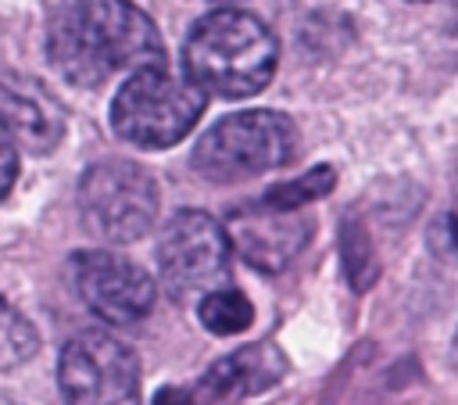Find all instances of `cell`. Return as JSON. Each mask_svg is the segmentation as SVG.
<instances>
[{"label": "cell", "mask_w": 458, "mask_h": 405, "mask_svg": "<svg viewBox=\"0 0 458 405\" xmlns=\"http://www.w3.org/2000/svg\"><path fill=\"white\" fill-rule=\"evenodd\" d=\"M283 373H286V358L272 344H247V348L218 358L204 373L197 398L200 401H225V398L258 394V391L272 387Z\"/></svg>", "instance_id": "8fae6325"}, {"label": "cell", "mask_w": 458, "mask_h": 405, "mask_svg": "<svg viewBox=\"0 0 458 405\" xmlns=\"http://www.w3.org/2000/svg\"><path fill=\"white\" fill-rule=\"evenodd\" d=\"M14 179H18V151L7 136H0V201L11 194Z\"/></svg>", "instance_id": "2e32d148"}, {"label": "cell", "mask_w": 458, "mask_h": 405, "mask_svg": "<svg viewBox=\"0 0 458 405\" xmlns=\"http://www.w3.org/2000/svg\"><path fill=\"white\" fill-rule=\"evenodd\" d=\"M79 204H82L86 226L97 237L129 244L154 226L157 186L140 165H132L125 158H107L82 172Z\"/></svg>", "instance_id": "5b68a950"}, {"label": "cell", "mask_w": 458, "mask_h": 405, "mask_svg": "<svg viewBox=\"0 0 458 405\" xmlns=\"http://www.w3.org/2000/svg\"><path fill=\"white\" fill-rule=\"evenodd\" d=\"M57 72L82 90L104 86L125 68H154L165 43L154 22L129 0H72L57 11L47 36Z\"/></svg>", "instance_id": "6da1fadb"}, {"label": "cell", "mask_w": 458, "mask_h": 405, "mask_svg": "<svg viewBox=\"0 0 458 405\" xmlns=\"http://www.w3.org/2000/svg\"><path fill=\"white\" fill-rule=\"evenodd\" d=\"M0 136L29 147L32 154H47L64 136V118L57 100L32 79L0 72Z\"/></svg>", "instance_id": "30bf717a"}, {"label": "cell", "mask_w": 458, "mask_h": 405, "mask_svg": "<svg viewBox=\"0 0 458 405\" xmlns=\"http://www.w3.org/2000/svg\"><path fill=\"white\" fill-rule=\"evenodd\" d=\"M75 287L82 301L114 326H129L154 308V280L111 251L75 254Z\"/></svg>", "instance_id": "ba28073f"}, {"label": "cell", "mask_w": 458, "mask_h": 405, "mask_svg": "<svg viewBox=\"0 0 458 405\" xmlns=\"http://www.w3.org/2000/svg\"><path fill=\"white\" fill-rule=\"evenodd\" d=\"M204 111V90L165 65L132 72L111 104V125L122 140L161 151L179 143Z\"/></svg>", "instance_id": "3957f363"}, {"label": "cell", "mask_w": 458, "mask_h": 405, "mask_svg": "<svg viewBox=\"0 0 458 405\" xmlns=\"http://www.w3.org/2000/svg\"><path fill=\"white\" fill-rule=\"evenodd\" d=\"M229 233L218 219L208 211H179L157 240L161 280L179 301H200L229 276Z\"/></svg>", "instance_id": "52a82bcc"}, {"label": "cell", "mask_w": 458, "mask_h": 405, "mask_svg": "<svg viewBox=\"0 0 458 405\" xmlns=\"http://www.w3.org/2000/svg\"><path fill=\"white\" fill-rule=\"evenodd\" d=\"M276 36L247 11L222 7L204 14L182 47L186 79L218 97H250L276 75Z\"/></svg>", "instance_id": "7a4b0ae2"}, {"label": "cell", "mask_w": 458, "mask_h": 405, "mask_svg": "<svg viewBox=\"0 0 458 405\" xmlns=\"http://www.w3.org/2000/svg\"><path fill=\"white\" fill-rule=\"evenodd\" d=\"M39 348V333L36 326L11 305L0 297V369H14L21 362H29Z\"/></svg>", "instance_id": "4fadbf2b"}, {"label": "cell", "mask_w": 458, "mask_h": 405, "mask_svg": "<svg viewBox=\"0 0 458 405\" xmlns=\"http://www.w3.org/2000/svg\"><path fill=\"white\" fill-rule=\"evenodd\" d=\"M222 4H229V0H222Z\"/></svg>", "instance_id": "ac0fdd59"}, {"label": "cell", "mask_w": 458, "mask_h": 405, "mask_svg": "<svg viewBox=\"0 0 458 405\" xmlns=\"http://www.w3.org/2000/svg\"><path fill=\"white\" fill-rule=\"evenodd\" d=\"M154 405H193V398H190V391H182V387H165V391L154 398Z\"/></svg>", "instance_id": "e0dca14e"}, {"label": "cell", "mask_w": 458, "mask_h": 405, "mask_svg": "<svg viewBox=\"0 0 458 405\" xmlns=\"http://www.w3.org/2000/svg\"><path fill=\"white\" fill-rule=\"evenodd\" d=\"M197 312H200V323L211 333H222V337L247 330L250 319H254V305L247 301V294H240L233 287H218L208 297H200L197 301Z\"/></svg>", "instance_id": "7c38bea8"}, {"label": "cell", "mask_w": 458, "mask_h": 405, "mask_svg": "<svg viewBox=\"0 0 458 405\" xmlns=\"http://www.w3.org/2000/svg\"><path fill=\"white\" fill-rule=\"evenodd\" d=\"M297 151V129L279 111H240L215 122L193 147V168L211 183L279 168Z\"/></svg>", "instance_id": "277c9868"}, {"label": "cell", "mask_w": 458, "mask_h": 405, "mask_svg": "<svg viewBox=\"0 0 458 405\" xmlns=\"http://www.w3.org/2000/svg\"><path fill=\"white\" fill-rule=\"evenodd\" d=\"M311 222L297 211H279L261 201L236 208L229 215V237L236 240L240 254L254 269H283L304 244H308Z\"/></svg>", "instance_id": "9c48e42d"}, {"label": "cell", "mask_w": 458, "mask_h": 405, "mask_svg": "<svg viewBox=\"0 0 458 405\" xmlns=\"http://www.w3.org/2000/svg\"><path fill=\"white\" fill-rule=\"evenodd\" d=\"M340 251H344V269H347V280L354 290H365L372 280H376V254H372V244L365 237V229L358 222H347L344 226V237H340Z\"/></svg>", "instance_id": "9a60e30c"}, {"label": "cell", "mask_w": 458, "mask_h": 405, "mask_svg": "<svg viewBox=\"0 0 458 405\" xmlns=\"http://www.w3.org/2000/svg\"><path fill=\"white\" fill-rule=\"evenodd\" d=\"M333 183H336L333 168H329V165H318V168H311V172H304V176H297V179H290V183L272 186V190L261 197V204L279 208V211H297L301 204H311L315 197H326V194L333 190Z\"/></svg>", "instance_id": "5bb4252c"}, {"label": "cell", "mask_w": 458, "mask_h": 405, "mask_svg": "<svg viewBox=\"0 0 458 405\" xmlns=\"http://www.w3.org/2000/svg\"><path fill=\"white\" fill-rule=\"evenodd\" d=\"M57 380L68 405H143L132 348L100 330L75 333L61 348Z\"/></svg>", "instance_id": "8992f818"}]
</instances>
